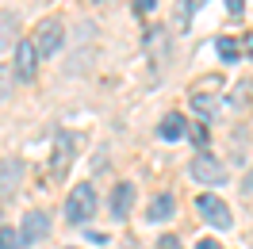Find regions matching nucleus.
Wrapping results in <instances>:
<instances>
[{
    "label": "nucleus",
    "instance_id": "9b49d317",
    "mask_svg": "<svg viewBox=\"0 0 253 249\" xmlns=\"http://www.w3.org/2000/svg\"><path fill=\"white\" fill-rule=\"evenodd\" d=\"M173 211H176V200L169 196V192H161V196H154V200H150V222H165Z\"/></svg>",
    "mask_w": 253,
    "mask_h": 249
},
{
    "label": "nucleus",
    "instance_id": "6e6552de",
    "mask_svg": "<svg viewBox=\"0 0 253 249\" xmlns=\"http://www.w3.org/2000/svg\"><path fill=\"white\" fill-rule=\"evenodd\" d=\"M16 42H19V19L12 12H0V54L16 50Z\"/></svg>",
    "mask_w": 253,
    "mask_h": 249
},
{
    "label": "nucleus",
    "instance_id": "6ab92c4d",
    "mask_svg": "<svg viewBox=\"0 0 253 249\" xmlns=\"http://www.w3.org/2000/svg\"><path fill=\"white\" fill-rule=\"evenodd\" d=\"M0 92L8 96V69H0Z\"/></svg>",
    "mask_w": 253,
    "mask_h": 249
},
{
    "label": "nucleus",
    "instance_id": "4468645a",
    "mask_svg": "<svg viewBox=\"0 0 253 249\" xmlns=\"http://www.w3.org/2000/svg\"><path fill=\"white\" fill-rule=\"evenodd\" d=\"M0 249H19V234L12 226H0Z\"/></svg>",
    "mask_w": 253,
    "mask_h": 249
},
{
    "label": "nucleus",
    "instance_id": "dca6fc26",
    "mask_svg": "<svg viewBox=\"0 0 253 249\" xmlns=\"http://www.w3.org/2000/svg\"><path fill=\"white\" fill-rule=\"evenodd\" d=\"M226 8H230V16H242V8H246V0H226Z\"/></svg>",
    "mask_w": 253,
    "mask_h": 249
},
{
    "label": "nucleus",
    "instance_id": "0eeeda50",
    "mask_svg": "<svg viewBox=\"0 0 253 249\" xmlns=\"http://www.w3.org/2000/svg\"><path fill=\"white\" fill-rule=\"evenodd\" d=\"M19 180H23V161L19 157H4L0 161V200H8L19 188Z\"/></svg>",
    "mask_w": 253,
    "mask_h": 249
},
{
    "label": "nucleus",
    "instance_id": "423d86ee",
    "mask_svg": "<svg viewBox=\"0 0 253 249\" xmlns=\"http://www.w3.org/2000/svg\"><path fill=\"white\" fill-rule=\"evenodd\" d=\"M35 69H39L35 42H31V39H19V42H16V77L19 81H35Z\"/></svg>",
    "mask_w": 253,
    "mask_h": 249
},
{
    "label": "nucleus",
    "instance_id": "412c9836",
    "mask_svg": "<svg viewBox=\"0 0 253 249\" xmlns=\"http://www.w3.org/2000/svg\"><path fill=\"white\" fill-rule=\"evenodd\" d=\"M246 50H250V54H253V42H246Z\"/></svg>",
    "mask_w": 253,
    "mask_h": 249
},
{
    "label": "nucleus",
    "instance_id": "9d476101",
    "mask_svg": "<svg viewBox=\"0 0 253 249\" xmlns=\"http://www.w3.org/2000/svg\"><path fill=\"white\" fill-rule=\"evenodd\" d=\"M158 134L165 142H176V138H184V134H188V123H184V115H165V119H161V126H158Z\"/></svg>",
    "mask_w": 253,
    "mask_h": 249
},
{
    "label": "nucleus",
    "instance_id": "aec40b11",
    "mask_svg": "<svg viewBox=\"0 0 253 249\" xmlns=\"http://www.w3.org/2000/svg\"><path fill=\"white\" fill-rule=\"evenodd\" d=\"M196 249H222V246H219V242H211V238H207V242H200Z\"/></svg>",
    "mask_w": 253,
    "mask_h": 249
},
{
    "label": "nucleus",
    "instance_id": "f8f14e48",
    "mask_svg": "<svg viewBox=\"0 0 253 249\" xmlns=\"http://www.w3.org/2000/svg\"><path fill=\"white\" fill-rule=\"evenodd\" d=\"M192 111H196V115H215V111H219V96H207V92H196L192 96Z\"/></svg>",
    "mask_w": 253,
    "mask_h": 249
},
{
    "label": "nucleus",
    "instance_id": "f03ea898",
    "mask_svg": "<svg viewBox=\"0 0 253 249\" xmlns=\"http://www.w3.org/2000/svg\"><path fill=\"white\" fill-rule=\"evenodd\" d=\"M62 39H65V27L58 23V19H42L39 27H35V54L39 58H50V54H58L62 50Z\"/></svg>",
    "mask_w": 253,
    "mask_h": 249
},
{
    "label": "nucleus",
    "instance_id": "1a4fd4ad",
    "mask_svg": "<svg viewBox=\"0 0 253 249\" xmlns=\"http://www.w3.org/2000/svg\"><path fill=\"white\" fill-rule=\"evenodd\" d=\"M130 207H134V188H130V184H115V192H111V215L126 218V215H130Z\"/></svg>",
    "mask_w": 253,
    "mask_h": 249
},
{
    "label": "nucleus",
    "instance_id": "f3484780",
    "mask_svg": "<svg viewBox=\"0 0 253 249\" xmlns=\"http://www.w3.org/2000/svg\"><path fill=\"white\" fill-rule=\"evenodd\" d=\"M161 249H180V242H176L173 234H165V238H161Z\"/></svg>",
    "mask_w": 253,
    "mask_h": 249
},
{
    "label": "nucleus",
    "instance_id": "39448f33",
    "mask_svg": "<svg viewBox=\"0 0 253 249\" xmlns=\"http://www.w3.org/2000/svg\"><path fill=\"white\" fill-rule=\"evenodd\" d=\"M196 207H200V215H204L211 226H219V230H226V226L234 222V218H230V207H226L219 196H200V200H196Z\"/></svg>",
    "mask_w": 253,
    "mask_h": 249
},
{
    "label": "nucleus",
    "instance_id": "20e7f679",
    "mask_svg": "<svg viewBox=\"0 0 253 249\" xmlns=\"http://www.w3.org/2000/svg\"><path fill=\"white\" fill-rule=\"evenodd\" d=\"M19 246H35V242H42L50 234V218L42 215V211H27L23 215V226H19Z\"/></svg>",
    "mask_w": 253,
    "mask_h": 249
},
{
    "label": "nucleus",
    "instance_id": "a211bd4d",
    "mask_svg": "<svg viewBox=\"0 0 253 249\" xmlns=\"http://www.w3.org/2000/svg\"><path fill=\"white\" fill-rule=\"evenodd\" d=\"M242 192H246V196H250V192H253V169L246 172V180H242Z\"/></svg>",
    "mask_w": 253,
    "mask_h": 249
},
{
    "label": "nucleus",
    "instance_id": "f257e3e1",
    "mask_svg": "<svg viewBox=\"0 0 253 249\" xmlns=\"http://www.w3.org/2000/svg\"><path fill=\"white\" fill-rule=\"evenodd\" d=\"M92 215H96V188L92 184H77L69 196H65V218H69L73 226H84Z\"/></svg>",
    "mask_w": 253,
    "mask_h": 249
},
{
    "label": "nucleus",
    "instance_id": "7ed1b4c3",
    "mask_svg": "<svg viewBox=\"0 0 253 249\" xmlns=\"http://www.w3.org/2000/svg\"><path fill=\"white\" fill-rule=\"evenodd\" d=\"M192 180H200V184H222L226 180V165H222L219 157H211V154H200V157H192Z\"/></svg>",
    "mask_w": 253,
    "mask_h": 249
},
{
    "label": "nucleus",
    "instance_id": "2eb2a0df",
    "mask_svg": "<svg viewBox=\"0 0 253 249\" xmlns=\"http://www.w3.org/2000/svg\"><path fill=\"white\" fill-rule=\"evenodd\" d=\"M134 8H138L142 16H150V12H154V0H134Z\"/></svg>",
    "mask_w": 253,
    "mask_h": 249
},
{
    "label": "nucleus",
    "instance_id": "ddd939ff",
    "mask_svg": "<svg viewBox=\"0 0 253 249\" xmlns=\"http://www.w3.org/2000/svg\"><path fill=\"white\" fill-rule=\"evenodd\" d=\"M215 50H219L222 62H238V54H242V46H238L234 39H219V42H215Z\"/></svg>",
    "mask_w": 253,
    "mask_h": 249
}]
</instances>
